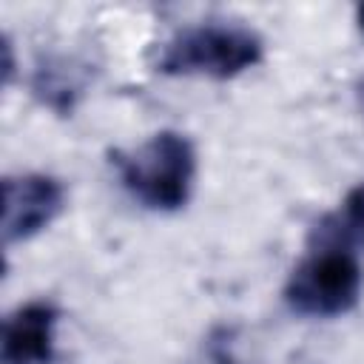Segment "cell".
Listing matches in <instances>:
<instances>
[{
  "mask_svg": "<svg viewBox=\"0 0 364 364\" xmlns=\"http://www.w3.org/2000/svg\"><path fill=\"white\" fill-rule=\"evenodd\" d=\"M355 23H358V28H361V34H364V3L355 9Z\"/></svg>",
  "mask_w": 364,
  "mask_h": 364,
  "instance_id": "8",
  "label": "cell"
},
{
  "mask_svg": "<svg viewBox=\"0 0 364 364\" xmlns=\"http://www.w3.org/2000/svg\"><path fill=\"white\" fill-rule=\"evenodd\" d=\"M111 165L125 193L156 213L185 208L196 185V148L173 128L151 134L131 151H111Z\"/></svg>",
  "mask_w": 364,
  "mask_h": 364,
  "instance_id": "2",
  "label": "cell"
},
{
  "mask_svg": "<svg viewBox=\"0 0 364 364\" xmlns=\"http://www.w3.org/2000/svg\"><path fill=\"white\" fill-rule=\"evenodd\" d=\"M313 239L318 242H336L344 247H364V182H358L355 188L347 191L341 208L330 216H324L316 230Z\"/></svg>",
  "mask_w": 364,
  "mask_h": 364,
  "instance_id": "7",
  "label": "cell"
},
{
  "mask_svg": "<svg viewBox=\"0 0 364 364\" xmlns=\"http://www.w3.org/2000/svg\"><path fill=\"white\" fill-rule=\"evenodd\" d=\"M88 82V71L74 57H46L31 77V94L57 114H71L82 88Z\"/></svg>",
  "mask_w": 364,
  "mask_h": 364,
  "instance_id": "6",
  "label": "cell"
},
{
  "mask_svg": "<svg viewBox=\"0 0 364 364\" xmlns=\"http://www.w3.org/2000/svg\"><path fill=\"white\" fill-rule=\"evenodd\" d=\"M60 307L48 299H31L14 307L0 333V364H51L57 355Z\"/></svg>",
  "mask_w": 364,
  "mask_h": 364,
  "instance_id": "5",
  "label": "cell"
},
{
  "mask_svg": "<svg viewBox=\"0 0 364 364\" xmlns=\"http://www.w3.org/2000/svg\"><path fill=\"white\" fill-rule=\"evenodd\" d=\"M264 40L239 20H202L173 31L154 57V71L165 77L233 80L256 68Z\"/></svg>",
  "mask_w": 364,
  "mask_h": 364,
  "instance_id": "1",
  "label": "cell"
},
{
  "mask_svg": "<svg viewBox=\"0 0 364 364\" xmlns=\"http://www.w3.org/2000/svg\"><path fill=\"white\" fill-rule=\"evenodd\" d=\"M65 208V185L51 173H17L3 179V245L11 247L46 230Z\"/></svg>",
  "mask_w": 364,
  "mask_h": 364,
  "instance_id": "4",
  "label": "cell"
},
{
  "mask_svg": "<svg viewBox=\"0 0 364 364\" xmlns=\"http://www.w3.org/2000/svg\"><path fill=\"white\" fill-rule=\"evenodd\" d=\"M361 287L364 273L355 250L313 239L310 253L290 270L282 296L296 316L336 318L358 304Z\"/></svg>",
  "mask_w": 364,
  "mask_h": 364,
  "instance_id": "3",
  "label": "cell"
}]
</instances>
